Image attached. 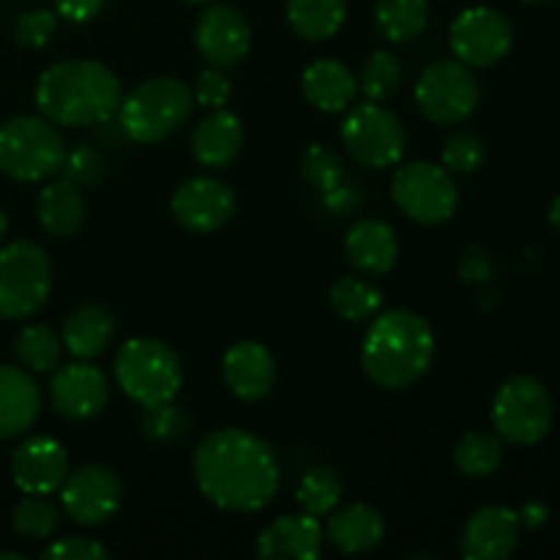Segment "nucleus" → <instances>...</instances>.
I'll return each instance as SVG.
<instances>
[{
  "mask_svg": "<svg viewBox=\"0 0 560 560\" xmlns=\"http://www.w3.org/2000/svg\"><path fill=\"white\" fill-rule=\"evenodd\" d=\"M52 290V262L47 252L31 241H14L0 249V317H33Z\"/></svg>",
  "mask_w": 560,
  "mask_h": 560,
  "instance_id": "obj_7",
  "label": "nucleus"
},
{
  "mask_svg": "<svg viewBox=\"0 0 560 560\" xmlns=\"http://www.w3.org/2000/svg\"><path fill=\"white\" fill-rule=\"evenodd\" d=\"M301 91L315 109L342 113L353 104L355 93H359V80L345 63L323 58L306 66L304 77H301Z\"/></svg>",
  "mask_w": 560,
  "mask_h": 560,
  "instance_id": "obj_25",
  "label": "nucleus"
},
{
  "mask_svg": "<svg viewBox=\"0 0 560 560\" xmlns=\"http://www.w3.org/2000/svg\"><path fill=\"white\" fill-rule=\"evenodd\" d=\"M402 63H399L397 55L386 52V49H377L366 58L364 69H361L359 88L370 102H383V98L394 96L402 85Z\"/></svg>",
  "mask_w": 560,
  "mask_h": 560,
  "instance_id": "obj_35",
  "label": "nucleus"
},
{
  "mask_svg": "<svg viewBox=\"0 0 560 560\" xmlns=\"http://www.w3.org/2000/svg\"><path fill=\"white\" fill-rule=\"evenodd\" d=\"M345 255L355 271L366 277H383L397 266L399 241L386 222L361 219L345 235Z\"/></svg>",
  "mask_w": 560,
  "mask_h": 560,
  "instance_id": "obj_21",
  "label": "nucleus"
},
{
  "mask_svg": "<svg viewBox=\"0 0 560 560\" xmlns=\"http://www.w3.org/2000/svg\"><path fill=\"white\" fill-rule=\"evenodd\" d=\"M16 359L31 372H52L60 366V353H63V339L44 323H31L20 331L14 342Z\"/></svg>",
  "mask_w": 560,
  "mask_h": 560,
  "instance_id": "obj_31",
  "label": "nucleus"
},
{
  "mask_svg": "<svg viewBox=\"0 0 560 560\" xmlns=\"http://www.w3.org/2000/svg\"><path fill=\"white\" fill-rule=\"evenodd\" d=\"M191 88L175 77H153L140 82L126 98H120L118 118L126 137L140 145L167 140L189 120Z\"/></svg>",
  "mask_w": 560,
  "mask_h": 560,
  "instance_id": "obj_5",
  "label": "nucleus"
},
{
  "mask_svg": "<svg viewBox=\"0 0 560 560\" xmlns=\"http://www.w3.org/2000/svg\"><path fill=\"white\" fill-rule=\"evenodd\" d=\"M60 173L63 178H69L71 184H77L80 189H91L107 173V162H104L102 153L91 145H74L71 151H66L63 164H60Z\"/></svg>",
  "mask_w": 560,
  "mask_h": 560,
  "instance_id": "obj_37",
  "label": "nucleus"
},
{
  "mask_svg": "<svg viewBox=\"0 0 560 560\" xmlns=\"http://www.w3.org/2000/svg\"><path fill=\"white\" fill-rule=\"evenodd\" d=\"M383 536H386V520L375 506L348 503L328 514L326 539L345 556H361V552L375 550Z\"/></svg>",
  "mask_w": 560,
  "mask_h": 560,
  "instance_id": "obj_23",
  "label": "nucleus"
},
{
  "mask_svg": "<svg viewBox=\"0 0 560 560\" xmlns=\"http://www.w3.org/2000/svg\"><path fill=\"white\" fill-rule=\"evenodd\" d=\"M115 383L140 408H162L175 399L184 383L178 353L162 339L135 337L120 345L115 355Z\"/></svg>",
  "mask_w": 560,
  "mask_h": 560,
  "instance_id": "obj_4",
  "label": "nucleus"
},
{
  "mask_svg": "<svg viewBox=\"0 0 560 560\" xmlns=\"http://www.w3.org/2000/svg\"><path fill=\"white\" fill-rule=\"evenodd\" d=\"M66 142L42 115H20L0 126V170L14 180H44L60 173Z\"/></svg>",
  "mask_w": 560,
  "mask_h": 560,
  "instance_id": "obj_6",
  "label": "nucleus"
},
{
  "mask_svg": "<svg viewBox=\"0 0 560 560\" xmlns=\"http://www.w3.org/2000/svg\"><path fill=\"white\" fill-rule=\"evenodd\" d=\"M124 501V485L118 476L104 465H82L69 470L66 481L60 485V509L71 523L82 528L104 525Z\"/></svg>",
  "mask_w": 560,
  "mask_h": 560,
  "instance_id": "obj_12",
  "label": "nucleus"
},
{
  "mask_svg": "<svg viewBox=\"0 0 560 560\" xmlns=\"http://www.w3.org/2000/svg\"><path fill=\"white\" fill-rule=\"evenodd\" d=\"M503 463V443L498 435L490 432H468L459 438L454 446V465L459 474L470 476V479H485L492 476Z\"/></svg>",
  "mask_w": 560,
  "mask_h": 560,
  "instance_id": "obj_30",
  "label": "nucleus"
},
{
  "mask_svg": "<svg viewBox=\"0 0 560 560\" xmlns=\"http://www.w3.org/2000/svg\"><path fill=\"white\" fill-rule=\"evenodd\" d=\"M222 375L224 386L230 388L233 397L244 399V402H257L277 383V361L266 345L246 339V342H235L224 353Z\"/></svg>",
  "mask_w": 560,
  "mask_h": 560,
  "instance_id": "obj_19",
  "label": "nucleus"
},
{
  "mask_svg": "<svg viewBox=\"0 0 560 560\" xmlns=\"http://www.w3.org/2000/svg\"><path fill=\"white\" fill-rule=\"evenodd\" d=\"M44 560H104L109 558L107 547L98 545L96 539H82V536H66L55 539L47 550L42 552Z\"/></svg>",
  "mask_w": 560,
  "mask_h": 560,
  "instance_id": "obj_41",
  "label": "nucleus"
},
{
  "mask_svg": "<svg viewBox=\"0 0 560 560\" xmlns=\"http://www.w3.org/2000/svg\"><path fill=\"white\" fill-rule=\"evenodd\" d=\"M523 3H547V0H523Z\"/></svg>",
  "mask_w": 560,
  "mask_h": 560,
  "instance_id": "obj_49",
  "label": "nucleus"
},
{
  "mask_svg": "<svg viewBox=\"0 0 560 560\" xmlns=\"http://www.w3.org/2000/svg\"><path fill=\"white\" fill-rule=\"evenodd\" d=\"M42 413V394L20 366L0 364V441L25 435Z\"/></svg>",
  "mask_w": 560,
  "mask_h": 560,
  "instance_id": "obj_22",
  "label": "nucleus"
},
{
  "mask_svg": "<svg viewBox=\"0 0 560 560\" xmlns=\"http://www.w3.org/2000/svg\"><path fill=\"white\" fill-rule=\"evenodd\" d=\"M550 222H552V228L560 230V195L552 200V206H550Z\"/></svg>",
  "mask_w": 560,
  "mask_h": 560,
  "instance_id": "obj_45",
  "label": "nucleus"
},
{
  "mask_svg": "<svg viewBox=\"0 0 560 560\" xmlns=\"http://www.w3.org/2000/svg\"><path fill=\"white\" fill-rule=\"evenodd\" d=\"M49 397L55 410L71 421H85L102 413L109 399L107 375L91 361L77 359L74 364H66L55 372L49 383Z\"/></svg>",
  "mask_w": 560,
  "mask_h": 560,
  "instance_id": "obj_16",
  "label": "nucleus"
},
{
  "mask_svg": "<svg viewBox=\"0 0 560 560\" xmlns=\"http://www.w3.org/2000/svg\"><path fill=\"white\" fill-rule=\"evenodd\" d=\"M5 230H9V222H5V213L3 208H0V241L5 238Z\"/></svg>",
  "mask_w": 560,
  "mask_h": 560,
  "instance_id": "obj_46",
  "label": "nucleus"
},
{
  "mask_svg": "<svg viewBox=\"0 0 560 560\" xmlns=\"http://www.w3.org/2000/svg\"><path fill=\"white\" fill-rule=\"evenodd\" d=\"M184 3H195L197 5V3H211V0H184Z\"/></svg>",
  "mask_w": 560,
  "mask_h": 560,
  "instance_id": "obj_48",
  "label": "nucleus"
},
{
  "mask_svg": "<svg viewBox=\"0 0 560 560\" xmlns=\"http://www.w3.org/2000/svg\"><path fill=\"white\" fill-rule=\"evenodd\" d=\"M430 22V3L427 0H377L375 27L383 38L394 44L413 42L427 31Z\"/></svg>",
  "mask_w": 560,
  "mask_h": 560,
  "instance_id": "obj_29",
  "label": "nucleus"
},
{
  "mask_svg": "<svg viewBox=\"0 0 560 560\" xmlns=\"http://www.w3.org/2000/svg\"><path fill=\"white\" fill-rule=\"evenodd\" d=\"M485 162V142L474 131H457L443 145V167L448 173H476Z\"/></svg>",
  "mask_w": 560,
  "mask_h": 560,
  "instance_id": "obj_38",
  "label": "nucleus"
},
{
  "mask_svg": "<svg viewBox=\"0 0 560 560\" xmlns=\"http://www.w3.org/2000/svg\"><path fill=\"white\" fill-rule=\"evenodd\" d=\"M339 135H342L345 151L355 162L372 170L399 164L405 156V145H408V137H405V129L397 115L388 113L377 102L355 104L345 115Z\"/></svg>",
  "mask_w": 560,
  "mask_h": 560,
  "instance_id": "obj_9",
  "label": "nucleus"
},
{
  "mask_svg": "<svg viewBox=\"0 0 560 560\" xmlns=\"http://www.w3.org/2000/svg\"><path fill=\"white\" fill-rule=\"evenodd\" d=\"M244 148V126L238 115L228 109H213L191 131V153L202 167H228Z\"/></svg>",
  "mask_w": 560,
  "mask_h": 560,
  "instance_id": "obj_24",
  "label": "nucleus"
},
{
  "mask_svg": "<svg viewBox=\"0 0 560 560\" xmlns=\"http://www.w3.org/2000/svg\"><path fill=\"white\" fill-rule=\"evenodd\" d=\"M492 427L501 441L534 446L552 427V397L541 381L517 375L503 383L492 402Z\"/></svg>",
  "mask_w": 560,
  "mask_h": 560,
  "instance_id": "obj_8",
  "label": "nucleus"
},
{
  "mask_svg": "<svg viewBox=\"0 0 560 560\" xmlns=\"http://www.w3.org/2000/svg\"><path fill=\"white\" fill-rule=\"evenodd\" d=\"M331 306L342 320H370L381 312L383 293L359 277H339L331 288Z\"/></svg>",
  "mask_w": 560,
  "mask_h": 560,
  "instance_id": "obj_32",
  "label": "nucleus"
},
{
  "mask_svg": "<svg viewBox=\"0 0 560 560\" xmlns=\"http://www.w3.org/2000/svg\"><path fill=\"white\" fill-rule=\"evenodd\" d=\"M392 197L399 211L419 224H443L459 202L454 175L432 162H410L394 173Z\"/></svg>",
  "mask_w": 560,
  "mask_h": 560,
  "instance_id": "obj_10",
  "label": "nucleus"
},
{
  "mask_svg": "<svg viewBox=\"0 0 560 560\" xmlns=\"http://www.w3.org/2000/svg\"><path fill=\"white\" fill-rule=\"evenodd\" d=\"M69 476V454L47 435L27 438L11 454V479L25 495H52Z\"/></svg>",
  "mask_w": 560,
  "mask_h": 560,
  "instance_id": "obj_17",
  "label": "nucleus"
},
{
  "mask_svg": "<svg viewBox=\"0 0 560 560\" xmlns=\"http://www.w3.org/2000/svg\"><path fill=\"white\" fill-rule=\"evenodd\" d=\"M520 520H523L528 528H539V525L545 523V509L536 506V503H530V506H525V512L520 514Z\"/></svg>",
  "mask_w": 560,
  "mask_h": 560,
  "instance_id": "obj_44",
  "label": "nucleus"
},
{
  "mask_svg": "<svg viewBox=\"0 0 560 560\" xmlns=\"http://www.w3.org/2000/svg\"><path fill=\"white\" fill-rule=\"evenodd\" d=\"M202 495L228 512H260L279 492V459L262 438L224 427L202 438L191 459Z\"/></svg>",
  "mask_w": 560,
  "mask_h": 560,
  "instance_id": "obj_1",
  "label": "nucleus"
},
{
  "mask_svg": "<svg viewBox=\"0 0 560 560\" xmlns=\"http://www.w3.org/2000/svg\"><path fill=\"white\" fill-rule=\"evenodd\" d=\"M323 550V528L312 514H284L257 536V556L266 560H315Z\"/></svg>",
  "mask_w": 560,
  "mask_h": 560,
  "instance_id": "obj_20",
  "label": "nucleus"
},
{
  "mask_svg": "<svg viewBox=\"0 0 560 560\" xmlns=\"http://www.w3.org/2000/svg\"><path fill=\"white\" fill-rule=\"evenodd\" d=\"M195 102L202 104L208 109H219L228 104L230 93H233V85H230V77L224 74V69H217V66H208L206 71H200L195 82Z\"/></svg>",
  "mask_w": 560,
  "mask_h": 560,
  "instance_id": "obj_40",
  "label": "nucleus"
},
{
  "mask_svg": "<svg viewBox=\"0 0 560 560\" xmlns=\"http://www.w3.org/2000/svg\"><path fill=\"white\" fill-rule=\"evenodd\" d=\"M348 16L345 0H290L288 22L306 42H326L337 36Z\"/></svg>",
  "mask_w": 560,
  "mask_h": 560,
  "instance_id": "obj_28",
  "label": "nucleus"
},
{
  "mask_svg": "<svg viewBox=\"0 0 560 560\" xmlns=\"http://www.w3.org/2000/svg\"><path fill=\"white\" fill-rule=\"evenodd\" d=\"M416 104L432 124H459L479 104V82L463 60H438L416 82Z\"/></svg>",
  "mask_w": 560,
  "mask_h": 560,
  "instance_id": "obj_11",
  "label": "nucleus"
},
{
  "mask_svg": "<svg viewBox=\"0 0 560 560\" xmlns=\"http://www.w3.org/2000/svg\"><path fill=\"white\" fill-rule=\"evenodd\" d=\"M115 323L109 317V312H104L102 306L85 304L77 306L63 323V348L69 350L74 359L93 361L107 350V345L113 342Z\"/></svg>",
  "mask_w": 560,
  "mask_h": 560,
  "instance_id": "obj_27",
  "label": "nucleus"
},
{
  "mask_svg": "<svg viewBox=\"0 0 560 560\" xmlns=\"http://www.w3.org/2000/svg\"><path fill=\"white\" fill-rule=\"evenodd\" d=\"M184 430V416L173 408V402L162 405V408L148 410L145 432L153 438H175Z\"/></svg>",
  "mask_w": 560,
  "mask_h": 560,
  "instance_id": "obj_42",
  "label": "nucleus"
},
{
  "mask_svg": "<svg viewBox=\"0 0 560 560\" xmlns=\"http://www.w3.org/2000/svg\"><path fill=\"white\" fill-rule=\"evenodd\" d=\"M301 173L315 189L334 191L345 184V167L334 151L323 145H312L301 159Z\"/></svg>",
  "mask_w": 560,
  "mask_h": 560,
  "instance_id": "obj_36",
  "label": "nucleus"
},
{
  "mask_svg": "<svg viewBox=\"0 0 560 560\" xmlns=\"http://www.w3.org/2000/svg\"><path fill=\"white\" fill-rule=\"evenodd\" d=\"M107 0H55V14L69 22H88L102 11Z\"/></svg>",
  "mask_w": 560,
  "mask_h": 560,
  "instance_id": "obj_43",
  "label": "nucleus"
},
{
  "mask_svg": "<svg viewBox=\"0 0 560 560\" xmlns=\"http://www.w3.org/2000/svg\"><path fill=\"white\" fill-rule=\"evenodd\" d=\"M435 359V334L421 315L388 310L375 315L361 342V366L375 386L402 392L427 375Z\"/></svg>",
  "mask_w": 560,
  "mask_h": 560,
  "instance_id": "obj_2",
  "label": "nucleus"
},
{
  "mask_svg": "<svg viewBox=\"0 0 560 560\" xmlns=\"http://www.w3.org/2000/svg\"><path fill=\"white\" fill-rule=\"evenodd\" d=\"M55 27H58V16H55V11L33 9V11H25V14L16 20L14 33H16V42H20L22 47L38 49L52 38Z\"/></svg>",
  "mask_w": 560,
  "mask_h": 560,
  "instance_id": "obj_39",
  "label": "nucleus"
},
{
  "mask_svg": "<svg viewBox=\"0 0 560 560\" xmlns=\"http://www.w3.org/2000/svg\"><path fill=\"white\" fill-rule=\"evenodd\" d=\"M195 44L208 63L217 69H230L249 52V22L233 5H208L195 25Z\"/></svg>",
  "mask_w": 560,
  "mask_h": 560,
  "instance_id": "obj_15",
  "label": "nucleus"
},
{
  "mask_svg": "<svg viewBox=\"0 0 560 560\" xmlns=\"http://www.w3.org/2000/svg\"><path fill=\"white\" fill-rule=\"evenodd\" d=\"M36 217L44 233L55 235V238H71L74 233H80L88 217L82 189L71 184L69 178L52 180V184H47L38 191Z\"/></svg>",
  "mask_w": 560,
  "mask_h": 560,
  "instance_id": "obj_26",
  "label": "nucleus"
},
{
  "mask_svg": "<svg viewBox=\"0 0 560 560\" xmlns=\"http://www.w3.org/2000/svg\"><path fill=\"white\" fill-rule=\"evenodd\" d=\"M448 44L465 66L487 69L506 58V52L512 49V25L501 11L490 9V5H474L454 20Z\"/></svg>",
  "mask_w": 560,
  "mask_h": 560,
  "instance_id": "obj_13",
  "label": "nucleus"
},
{
  "mask_svg": "<svg viewBox=\"0 0 560 560\" xmlns=\"http://www.w3.org/2000/svg\"><path fill=\"white\" fill-rule=\"evenodd\" d=\"M0 560H22L20 552H0Z\"/></svg>",
  "mask_w": 560,
  "mask_h": 560,
  "instance_id": "obj_47",
  "label": "nucleus"
},
{
  "mask_svg": "<svg viewBox=\"0 0 560 560\" xmlns=\"http://www.w3.org/2000/svg\"><path fill=\"white\" fill-rule=\"evenodd\" d=\"M120 80L98 60H63L38 77L36 107L55 126H96L120 107Z\"/></svg>",
  "mask_w": 560,
  "mask_h": 560,
  "instance_id": "obj_3",
  "label": "nucleus"
},
{
  "mask_svg": "<svg viewBox=\"0 0 560 560\" xmlns=\"http://www.w3.org/2000/svg\"><path fill=\"white\" fill-rule=\"evenodd\" d=\"M170 208L178 224H184L191 233H213L233 219L235 195L224 180L200 175V178L184 180L175 189Z\"/></svg>",
  "mask_w": 560,
  "mask_h": 560,
  "instance_id": "obj_14",
  "label": "nucleus"
},
{
  "mask_svg": "<svg viewBox=\"0 0 560 560\" xmlns=\"http://www.w3.org/2000/svg\"><path fill=\"white\" fill-rule=\"evenodd\" d=\"M523 520L509 506H485L468 520L459 550L468 560H503L520 545Z\"/></svg>",
  "mask_w": 560,
  "mask_h": 560,
  "instance_id": "obj_18",
  "label": "nucleus"
},
{
  "mask_svg": "<svg viewBox=\"0 0 560 560\" xmlns=\"http://www.w3.org/2000/svg\"><path fill=\"white\" fill-rule=\"evenodd\" d=\"M342 492L345 487L337 470L326 468V465H317V468L306 470L304 474L299 490H295V501H299L301 512L320 520V517H328V514L337 509Z\"/></svg>",
  "mask_w": 560,
  "mask_h": 560,
  "instance_id": "obj_33",
  "label": "nucleus"
},
{
  "mask_svg": "<svg viewBox=\"0 0 560 560\" xmlns=\"http://www.w3.org/2000/svg\"><path fill=\"white\" fill-rule=\"evenodd\" d=\"M11 525H14V530L22 539H52L60 525V509L44 495H25L14 506Z\"/></svg>",
  "mask_w": 560,
  "mask_h": 560,
  "instance_id": "obj_34",
  "label": "nucleus"
}]
</instances>
